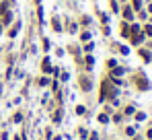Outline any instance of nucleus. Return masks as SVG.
Segmentation results:
<instances>
[{"label": "nucleus", "instance_id": "5", "mask_svg": "<svg viewBox=\"0 0 152 140\" xmlns=\"http://www.w3.org/2000/svg\"><path fill=\"white\" fill-rule=\"evenodd\" d=\"M80 39H82V41H88V39H91V33H82V35H80Z\"/></svg>", "mask_w": 152, "mask_h": 140}, {"label": "nucleus", "instance_id": "2", "mask_svg": "<svg viewBox=\"0 0 152 140\" xmlns=\"http://www.w3.org/2000/svg\"><path fill=\"white\" fill-rule=\"evenodd\" d=\"M11 19H13V15H11V13H4V19H2V25H8V23H11Z\"/></svg>", "mask_w": 152, "mask_h": 140}, {"label": "nucleus", "instance_id": "8", "mask_svg": "<svg viewBox=\"0 0 152 140\" xmlns=\"http://www.w3.org/2000/svg\"><path fill=\"white\" fill-rule=\"evenodd\" d=\"M60 118H62V111H56V116H53V122H60Z\"/></svg>", "mask_w": 152, "mask_h": 140}, {"label": "nucleus", "instance_id": "4", "mask_svg": "<svg viewBox=\"0 0 152 140\" xmlns=\"http://www.w3.org/2000/svg\"><path fill=\"white\" fill-rule=\"evenodd\" d=\"M97 120H99L101 124H107V122H109V120H107V116H105V113H99V118H97Z\"/></svg>", "mask_w": 152, "mask_h": 140}, {"label": "nucleus", "instance_id": "10", "mask_svg": "<svg viewBox=\"0 0 152 140\" xmlns=\"http://www.w3.org/2000/svg\"><path fill=\"white\" fill-rule=\"evenodd\" d=\"M53 29H56V31H62V27H60V23H58V21H53Z\"/></svg>", "mask_w": 152, "mask_h": 140}, {"label": "nucleus", "instance_id": "11", "mask_svg": "<svg viewBox=\"0 0 152 140\" xmlns=\"http://www.w3.org/2000/svg\"><path fill=\"white\" fill-rule=\"evenodd\" d=\"M86 134H88V132H86V130H84V128H82V130H80V138H82V140L86 138Z\"/></svg>", "mask_w": 152, "mask_h": 140}, {"label": "nucleus", "instance_id": "9", "mask_svg": "<svg viewBox=\"0 0 152 140\" xmlns=\"http://www.w3.org/2000/svg\"><path fill=\"white\" fill-rule=\"evenodd\" d=\"M142 6V0H134V8H140Z\"/></svg>", "mask_w": 152, "mask_h": 140}, {"label": "nucleus", "instance_id": "6", "mask_svg": "<svg viewBox=\"0 0 152 140\" xmlns=\"http://www.w3.org/2000/svg\"><path fill=\"white\" fill-rule=\"evenodd\" d=\"M84 111H86V109L82 107V105H78V107H76V113H78V116H82V113H84Z\"/></svg>", "mask_w": 152, "mask_h": 140}, {"label": "nucleus", "instance_id": "12", "mask_svg": "<svg viewBox=\"0 0 152 140\" xmlns=\"http://www.w3.org/2000/svg\"><path fill=\"white\" fill-rule=\"evenodd\" d=\"M123 15H126V19H132V11H130V8H126V13H123Z\"/></svg>", "mask_w": 152, "mask_h": 140}, {"label": "nucleus", "instance_id": "14", "mask_svg": "<svg viewBox=\"0 0 152 140\" xmlns=\"http://www.w3.org/2000/svg\"><path fill=\"white\" fill-rule=\"evenodd\" d=\"M148 138H152V130H150V132H148Z\"/></svg>", "mask_w": 152, "mask_h": 140}, {"label": "nucleus", "instance_id": "7", "mask_svg": "<svg viewBox=\"0 0 152 140\" xmlns=\"http://www.w3.org/2000/svg\"><path fill=\"white\" fill-rule=\"evenodd\" d=\"M21 120H23V116H21V113H16V116L13 118V122H16V124H19V122H21Z\"/></svg>", "mask_w": 152, "mask_h": 140}, {"label": "nucleus", "instance_id": "1", "mask_svg": "<svg viewBox=\"0 0 152 140\" xmlns=\"http://www.w3.org/2000/svg\"><path fill=\"white\" fill-rule=\"evenodd\" d=\"M43 72H45V74H51V64H49V58L43 60Z\"/></svg>", "mask_w": 152, "mask_h": 140}, {"label": "nucleus", "instance_id": "3", "mask_svg": "<svg viewBox=\"0 0 152 140\" xmlns=\"http://www.w3.org/2000/svg\"><path fill=\"white\" fill-rule=\"evenodd\" d=\"M19 29H21V25H14V27L11 29V33H8V35H11V37H14V35L19 33Z\"/></svg>", "mask_w": 152, "mask_h": 140}, {"label": "nucleus", "instance_id": "15", "mask_svg": "<svg viewBox=\"0 0 152 140\" xmlns=\"http://www.w3.org/2000/svg\"><path fill=\"white\" fill-rule=\"evenodd\" d=\"M37 2H41V0H37Z\"/></svg>", "mask_w": 152, "mask_h": 140}, {"label": "nucleus", "instance_id": "13", "mask_svg": "<svg viewBox=\"0 0 152 140\" xmlns=\"http://www.w3.org/2000/svg\"><path fill=\"white\" fill-rule=\"evenodd\" d=\"M91 140H99V134H95V132H93V134H91Z\"/></svg>", "mask_w": 152, "mask_h": 140}]
</instances>
